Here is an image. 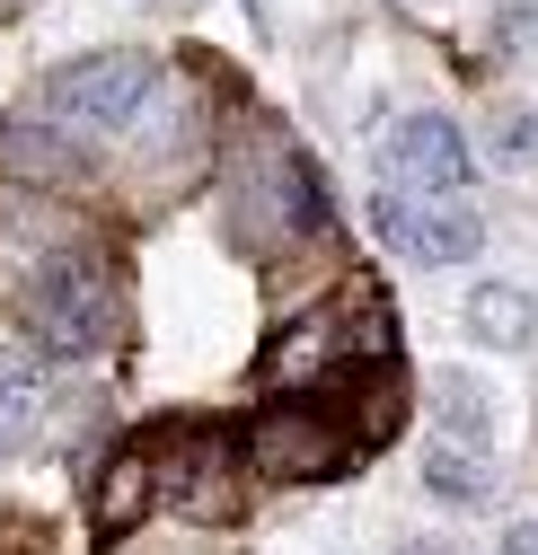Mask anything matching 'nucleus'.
Segmentation results:
<instances>
[{
  "mask_svg": "<svg viewBox=\"0 0 538 555\" xmlns=\"http://www.w3.org/2000/svg\"><path fill=\"white\" fill-rule=\"evenodd\" d=\"M44 433V388H0V459H18Z\"/></svg>",
  "mask_w": 538,
  "mask_h": 555,
  "instance_id": "obj_10",
  "label": "nucleus"
},
{
  "mask_svg": "<svg viewBox=\"0 0 538 555\" xmlns=\"http://www.w3.org/2000/svg\"><path fill=\"white\" fill-rule=\"evenodd\" d=\"M503 168H521V159H538V115H521V124H503Z\"/></svg>",
  "mask_w": 538,
  "mask_h": 555,
  "instance_id": "obj_12",
  "label": "nucleus"
},
{
  "mask_svg": "<svg viewBox=\"0 0 538 555\" xmlns=\"http://www.w3.org/2000/svg\"><path fill=\"white\" fill-rule=\"evenodd\" d=\"M159 503V467H151V441H124L106 467H98V485H89V529L98 538H124L132 520H142Z\"/></svg>",
  "mask_w": 538,
  "mask_h": 555,
  "instance_id": "obj_6",
  "label": "nucleus"
},
{
  "mask_svg": "<svg viewBox=\"0 0 538 555\" xmlns=\"http://www.w3.org/2000/svg\"><path fill=\"white\" fill-rule=\"evenodd\" d=\"M151 89H159V62L142 44H106V53H80V62H62V72H44L27 115L89 151V142H106V132H124L132 115H142Z\"/></svg>",
  "mask_w": 538,
  "mask_h": 555,
  "instance_id": "obj_2",
  "label": "nucleus"
},
{
  "mask_svg": "<svg viewBox=\"0 0 538 555\" xmlns=\"http://www.w3.org/2000/svg\"><path fill=\"white\" fill-rule=\"evenodd\" d=\"M467 335L495 344V353H529V344H538V292H521V283H477V292H467Z\"/></svg>",
  "mask_w": 538,
  "mask_h": 555,
  "instance_id": "obj_7",
  "label": "nucleus"
},
{
  "mask_svg": "<svg viewBox=\"0 0 538 555\" xmlns=\"http://www.w3.org/2000/svg\"><path fill=\"white\" fill-rule=\"evenodd\" d=\"M486 44H495V53H538V0H495Z\"/></svg>",
  "mask_w": 538,
  "mask_h": 555,
  "instance_id": "obj_11",
  "label": "nucleus"
},
{
  "mask_svg": "<svg viewBox=\"0 0 538 555\" xmlns=\"http://www.w3.org/2000/svg\"><path fill=\"white\" fill-rule=\"evenodd\" d=\"M18 326L44 362H89L106 353V344L124 335V292H115V273L80 247H62V256H36L27 264V283H18Z\"/></svg>",
  "mask_w": 538,
  "mask_h": 555,
  "instance_id": "obj_1",
  "label": "nucleus"
},
{
  "mask_svg": "<svg viewBox=\"0 0 538 555\" xmlns=\"http://www.w3.org/2000/svg\"><path fill=\"white\" fill-rule=\"evenodd\" d=\"M247 467L256 476H283V485H309V476H335L354 459V433L335 424V405L300 397V405H265L256 424H247Z\"/></svg>",
  "mask_w": 538,
  "mask_h": 555,
  "instance_id": "obj_3",
  "label": "nucleus"
},
{
  "mask_svg": "<svg viewBox=\"0 0 538 555\" xmlns=\"http://www.w3.org/2000/svg\"><path fill=\"white\" fill-rule=\"evenodd\" d=\"M424 494H433V503H450V512L495 503V467H486V450H459V441H441V433H433V450H424Z\"/></svg>",
  "mask_w": 538,
  "mask_h": 555,
  "instance_id": "obj_8",
  "label": "nucleus"
},
{
  "mask_svg": "<svg viewBox=\"0 0 538 555\" xmlns=\"http://www.w3.org/2000/svg\"><path fill=\"white\" fill-rule=\"evenodd\" d=\"M371 230L407 264H467L486 247V221L467 203H424V194H371Z\"/></svg>",
  "mask_w": 538,
  "mask_h": 555,
  "instance_id": "obj_5",
  "label": "nucleus"
},
{
  "mask_svg": "<svg viewBox=\"0 0 538 555\" xmlns=\"http://www.w3.org/2000/svg\"><path fill=\"white\" fill-rule=\"evenodd\" d=\"M433 405H441V441H459V450H486V433H495V397H486V379L477 371H441L433 379Z\"/></svg>",
  "mask_w": 538,
  "mask_h": 555,
  "instance_id": "obj_9",
  "label": "nucleus"
},
{
  "mask_svg": "<svg viewBox=\"0 0 538 555\" xmlns=\"http://www.w3.org/2000/svg\"><path fill=\"white\" fill-rule=\"evenodd\" d=\"M503 555H538V512H529V520H512V538H503Z\"/></svg>",
  "mask_w": 538,
  "mask_h": 555,
  "instance_id": "obj_13",
  "label": "nucleus"
},
{
  "mask_svg": "<svg viewBox=\"0 0 538 555\" xmlns=\"http://www.w3.org/2000/svg\"><path fill=\"white\" fill-rule=\"evenodd\" d=\"M380 177L407 185V194H424V203H459L467 177H477V159H467V132L424 106V115H397L380 132Z\"/></svg>",
  "mask_w": 538,
  "mask_h": 555,
  "instance_id": "obj_4",
  "label": "nucleus"
},
{
  "mask_svg": "<svg viewBox=\"0 0 538 555\" xmlns=\"http://www.w3.org/2000/svg\"><path fill=\"white\" fill-rule=\"evenodd\" d=\"M10 10H18V0H0V18H10Z\"/></svg>",
  "mask_w": 538,
  "mask_h": 555,
  "instance_id": "obj_14",
  "label": "nucleus"
}]
</instances>
